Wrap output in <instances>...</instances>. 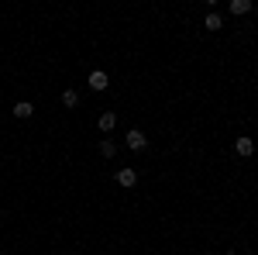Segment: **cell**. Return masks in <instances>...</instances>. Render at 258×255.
I'll list each match as a JSON object with an SVG mask.
<instances>
[{"label": "cell", "mask_w": 258, "mask_h": 255, "mask_svg": "<svg viewBox=\"0 0 258 255\" xmlns=\"http://www.w3.org/2000/svg\"><path fill=\"white\" fill-rule=\"evenodd\" d=\"M107 86H110V76H107V73H103V69H93V73H90V90H107Z\"/></svg>", "instance_id": "1"}, {"label": "cell", "mask_w": 258, "mask_h": 255, "mask_svg": "<svg viewBox=\"0 0 258 255\" xmlns=\"http://www.w3.org/2000/svg\"><path fill=\"white\" fill-rule=\"evenodd\" d=\"M145 145H148L145 131H138V128H135V131H127V148H131V152H141Z\"/></svg>", "instance_id": "2"}, {"label": "cell", "mask_w": 258, "mask_h": 255, "mask_svg": "<svg viewBox=\"0 0 258 255\" xmlns=\"http://www.w3.org/2000/svg\"><path fill=\"white\" fill-rule=\"evenodd\" d=\"M97 124H100V131H114V128H117V114H114V111H103Z\"/></svg>", "instance_id": "3"}, {"label": "cell", "mask_w": 258, "mask_h": 255, "mask_svg": "<svg viewBox=\"0 0 258 255\" xmlns=\"http://www.w3.org/2000/svg\"><path fill=\"white\" fill-rule=\"evenodd\" d=\"M234 152H238V156H251V152H255V141H251V138L244 135V138H238V141H234Z\"/></svg>", "instance_id": "4"}, {"label": "cell", "mask_w": 258, "mask_h": 255, "mask_svg": "<svg viewBox=\"0 0 258 255\" xmlns=\"http://www.w3.org/2000/svg\"><path fill=\"white\" fill-rule=\"evenodd\" d=\"M117 183L124 186V190H127V186H135V183H138V173L127 166V169H120V173H117Z\"/></svg>", "instance_id": "5"}, {"label": "cell", "mask_w": 258, "mask_h": 255, "mask_svg": "<svg viewBox=\"0 0 258 255\" xmlns=\"http://www.w3.org/2000/svg\"><path fill=\"white\" fill-rule=\"evenodd\" d=\"M31 114H35V107H31V104H28V100H21V104H14V118L28 121V118H31Z\"/></svg>", "instance_id": "6"}, {"label": "cell", "mask_w": 258, "mask_h": 255, "mask_svg": "<svg viewBox=\"0 0 258 255\" xmlns=\"http://www.w3.org/2000/svg\"><path fill=\"white\" fill-rule=\"evenodd\" d=\"M100 156H103V159H114V156H117V141L103 138V141H100Z\"/></svg>", "instance_id": "7"}, {"label": "cell", "mask_w": 258, "mask_h": 255, "mask_svg": "<svg viewBox=\"0 0 258 255\" xmlns=\"http://www.w3.org/2000/svg\"><path fill=\"white\" fill-rule=\"evenodd\" d=\"M203 24H207V31H220V28H224V21H220V14H214V11L207 14V21H203Z\"/></svg>", "instance_id": "8"}, {"label": "cell", "mask_w": 258, "mask_h": 255, "mask_svg": "<svg viewBox=\"0 0 258 255\" xmlns=\"http://www.w3.org/2000/svg\"><path fill=\"white\" fill-rule=\"evenodd\" d=\"M251 11V0H231V14H248Z\"/></svg>", "instance_id": "9"}, {"label": "cell", "mask_w": 258, "mask_h": 255, "mask_svg": "<svg viewBox=\"0 0 258 255\" xmlns=\"http://www.w3.org/2000/svg\"><path fill=\"white\" fill-rule=\"evenodd\" d=\"M76 104H80V93L76 90H66L62 93V107H76Z\"/></svg>", "instance_id": "10"}, {"label": "cell", "mask_w": 258, "mask_h": 255, "mask_svg": "<svg viewBox=\"0 0 258 255\" xmlns=\"http://www.w3.org/2000/svg\"><path fill=\"white\" fill-rule=\"evenodd\" d=\"M227 255H238V252H227Z\"/></svg>", "instance_id": "11"}]
</instances>
